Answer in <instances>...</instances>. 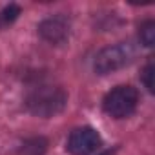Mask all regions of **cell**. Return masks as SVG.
I'll list each match as a JSON object with an SVG mask.
<instances>
[{"instance_id":"cell-1","label":"cell","mask_w":155,"mask_h":155,"mask_svg":"<svg viewBox=\"0 0 155 155\" xmlns=\"http://www.w3.org/2000/svg\"><path fill=\"white\" fill-rule=\"evenodd\" d=\"M68 95L62 88L57 86H38L33 88L26 97V108L37 117H53L64 110Z\"/></svg>"},{"instance_id":"cell-2","label":"cell","mask_w":155,"mask_h":155,"mask_svg":"<svg viewBox=\"0 0 155 155\" xmlns=\"http://www.w3.org/2000/svg\"><path fill=\"white\" fill-rule=\"evenodd\" d=\"M139 106V91L133 86L122 84L113 88L102 99V110L113 119H128L135 113Z\"/></svg>"},{"instance_id":"cell-3","label":"cell","mask_w":155,"mask_h":155,"mask_svg":"<svg viewBox=\"0 0 155 155\" xmlns=\"http://www.w3.org/2000/svg\"><path fill=\"white\" fill-rule=\"evenodd\" d=\"M135 58V48L130 42H119L115 46L104 48L95 58V71L99 75H108L122 69Z\"/></svg>"},{"instance_id":"cell-4","label":"cell","mask_w":155,"mask_h":155,"mask_svg":"<svg viewBox=\"0 0 155 155\" xmlns=\"http://www.w3.org/2000/svg\"><path fill=\"white\" fill-rule=\"evenodd\" d=\"M102 146V137L91 126L77 128L69 133L66 148L71 155H93Z\"/></svg>"},{"instance_id":"cell-5","label":"cell","mask_w":155,"mask_h":155,"mask_svg":"<svg viewBox=\"0 0 155 155\" xmlns=\"http://www.w3.org/2000/svg\"><path fill=\"white\" fill-rule=\"evenodd\" d=\"M38 33L49 44H62L69 37V22L66 17H60V15L49 17L40 22Z\"/></svg>"},{"instance_id":"cell-6","label":"cell","mask_w":155,"mask_h":155,"mask_svg":"<svg viewBox=\"0 0 155 155\" xmlns=\"http://www.w3.org/2000/svg\"><path fill=\"white\" fill-rule=\"evenodd\" d=\"M139 38H140V44L142 46H146V48H151L153 46V42H155V22L153 20H146L140 26Z\"/></svg>"},{"instance_id":"cell-7","label":"cell","mask_w":155,"mask_h":155,"mask_svg":"<svg viewBox=\"0 0 155 155\" xmlns=\"http://www.w3.org/2000/svg\"><path fill=\"white\" fill-rule=\"evenodd\" d=\"M20 15V8L17 4H9L8 8H4L0 11V28H8L9 24H13Z\"/></svg>"},{"instance_id":"cell-8","label":"cell","mask_w":155,"mask_h":155,"mask_svg":"<svg viewBox=\"0 0 155 155\" xmlns=\"http://www.w3.org/2000/svg\"><path fill=\"white\" fill-rule=\"evenodd\" d=\"M46 151V140L44 139H29L28 142H24L22 153L24 155H44Z\"/></svg>"},{"instance_id":"cell-9","label":"cell","mask_w":155,"mask_h":155,"mask_svg":"<svg viewBox=\"0 0 155 155\" xmlns=\"http://www.w3.org/2000/svg\"><path fill=\"white\" fill-rule=\"evenodd\" d=\"M140 77H142V82H144V86L148 88V91H153V60H151V58H150V60L146 62V66L142 68Z\"/></svg>"},{"instance_id":"cell-10","label":"cell","mask_w":155,"mask_h":155,"mask_svg":"<svg viewBox=\"0 0 155 155\" xmlns=\"http://www.w3.org/2000/svg\"><path fill=\"white\" fill-rule=\"evenodd\" d=\"M104 155H110V153H104Z\"/></svg>"}]
</instances>
